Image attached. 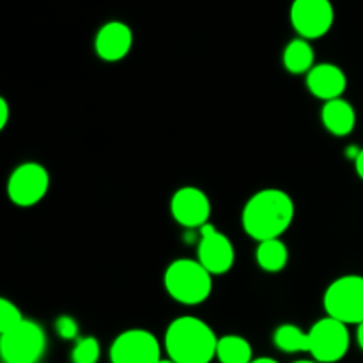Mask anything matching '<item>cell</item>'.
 <instances>
[{"mask_svg": "<svg viewBox=\"0 0 363 363\" xmlns=\"http://www.w3.org/2000/svg\"><path fill=\"white\" fill-rule=\"evenodd\" d=\"M201 241L197 247V261L211 275H223L234 264V247L229 238L220 233L213 223H206L199 229Z\"/></svg>", "mask_w": 363, "mask_h": 363, "instance_id": "30bf717a", "label": "cell"}, {"mask_svg": "<svg viewBox=\"0 0 363 363\" xmlns=\"http://www.w3.org/2000/svg\"><path fill=\"white\" fill-rule=\"evenodd\" d=\"M323 305L328 318L344 325L363 323V277L346 275L333 280L326 289Z\"/></svg>", "mask_w": 363, "mask_h": 363, "instance_id": "277c9868", "label": "cell"}, {"mask_svg": "<svg viewBox=\"0 0 363 363\" xmlns=\"http://www.w3.org/2000/svg\"><path fill=\"white\" fill-rule=\"evenodd\" d=\"M357 340H358V346H360V350L363 351V323H362V325H358Z\"/></svg>", "mask_w": 363, "mask_h": 363, "instance_id": "cb8c5ba5", "label": "cell"}, {"mask_svg": "<svg viewBox=\"0 0 363 363\" xmlns=\"http://www.w3.org/2000/svg\"><path fill=\"white\" fill-rule=\"evenodd\" d=\"M25 319L23 315H21L20 308L14 303H11L9 300L2 298V300H0V335L14 330Z\"/></svg>", "mask_w": 363, "mask_h": 363, "instance_id": "ffe728a7", "label": "cell"}, {"mask_svg": "<svg viewBox=\"0 0 363 363\" xmlns=\"http://www.w3.org/2000/svg\"><path fill=\"white\" fill-rule=\"evenodd\" d=\"M46 350L41 326L25 319L20 326L0 335V354L6 363H38Z\"/></svg>", "mask_w": 363, "mask_h": 363, "instance_id": "5b68a950", "label": "cell"}, {"mask_svg": "<svg viewBox=\"0 0 363 363\" xmlns=\"http://www.w3.org/2000/svg\"><path fill=\"white\" fill-rule=\"evenodd\" d=\"M321 119L326 130L335 137H346L354 130L357 124V112L346 99H332L326 101L321 110Z\"/></svg>", "mask_w": 363, "mask_h": 363, "instance_id": "5bb4252c", "label": "cell"}, {"mask_svg": "<svg viewBox=\"0 0 363 363\" xmlns=\"http://www.w3.org/2000/svg\"><path fill=\"white\" fill-rule=\"evenodd\" d=\"M216 346L215 332L194 315L174 319L165 332V351L176 363H211Z\"/></svg>", "mask_w": 363, "mask_h": 363, "instance_id": "7a4b0ae2", "label": "cell"}, {"mask_svg": "<svg viewBox=\"0 0 363 363\" xmlns=\"http://www.w3.org/2000/svg\"><path fill=\"white\" fill-rule=\"evenodd\" d=\"M50 188V176L39 163H21L7 181V195L20 208H30L43 201Z\"/></svg>", "mask_w": 363, "mask_h": 363, "instance_id": "ba28073f", "label": "cell"}, {"mask_svg": "<svg viewBox=\"0 0 363 363\" xmlns=\"http://www.w3.org/2000/svg\"><path fill=\"white\" fill-rule=\"evenodd\" d=\"M307 87L323 101L339 99L347 87L344 71L335 64H318L307 73Z\"/></svg>", "mask_w": 363, "mask_h": 363, "instance_id": "4fadbf2b", "label": "cell"}, {"mask_svg": "<svg viewBox=\"0 0 363 363\" xmlns=\"http://www.w3.org/2000/svg\"><path fill=\"white\" fill-rule=\"evenodd\" d=\"M163 284L172 300L183 305H199L213 291L211 273L194 259H177L167 268Z\"/></svg>", "mask_w": 363, "mask_h": 363, "instance_id": "3957f363", "label": "cell"}, {"mask_svg": "<svg viewBox=\"0 0 363 363\" xmlns=\"http://www.w3.org/2000/svg\"><path fill=\"white\" fill-rule=\"evenodd\" d=\"M162 360V346L147 330L123 332L110 346L112 363H158Z\"/></svg>", "mask_w": 363, "mask_h": 363, "instance_id": "9c48e42d", "label": "cell"}, {"mask_svg": "<svg viewBox=\"0 0 363 363\" xmlns=\"http://www.w3.org/2000/svg\"><path fill=\"white\" fill-rule=\"evenodd\" d=\"M252 363H279V362L273 360V358H268V357H261V358H255Z\"/></svg>", "mask_w": 363, "mask_h": 363, "instance_id": "d4e9b609", "label": "cell"}, {"mask_svg": "<svg viewBox=\"0 0 363 363\" xmlns=\"http://www.w3.org/2000/svg\"><path fill=\"white\" fill-rule=\"evenodd\" d=\"M55 332L60 339L74 340L78 337V323L69 315H60L55 321Z\"/></svg>", "mask_w": 363, "mask_h": 363, "instance_id": "44dd1931", "label": "cell"}, {"mask_svg": "<svg viewBox=\"0 0 363 363\" xmlns=\"http://www.w3.org/2000/svg\"><path fill=\"white\" fill-rule=\"evenodd\" d=\"M354 169H357V174L360 176V179H363V149L360 151V155H358L357 162H354Z\"/></svg>", "mask_w": 363, "mask_h": 363, "instance_id": "603a6c76", "label": "cell"}, {"mask_svg": "<svg viewBox=\"0 0 363 363\" xmlns=\"http://www.w3.org/2000/svg\"><path fill=\"white\" fill-rule=\"evenodd\" d=\"M284 66L289 73L303 74L314 67V48L303 38L293 39L284 50Z\"/></svg>", "mask_w": 363, "mask_h": 363, "instance_id": "9a60e30c", "label": "cell"}, {"mask_svg": "<svg viewBox=\"0 0 363 363\" xmlns=\"http://www.w3.org/2000/svg\"><path fill=\"white\" fill-rule=\"evenodd\" d=\"M350 342L347 325L333 318L319 319L308 330V353L319 363H335L342 360L350 351Z\"/></svg>", "mask_w": 363, "mask_h": 363, "instance_id": "8992f818", "label": "cell"}, {"mask_svg": "<svg viewBox=\"0 0 363 363\" xmlns=\"http://www.w3.org/2000/svg\"><path fill=\"white\" fill-rule=\"evenodd\" d=\"M294 363H319V362H315V360H300V362H294Z\"/></svg>", "mask_w": 363, "mask_h": 363, "instance_id": "484cf974", "label": "cell"}, {"mask_svg": "<svg viewBox=\"0 0 363 363\" xmlns=\"http://www.w3.org/2000/svg\"><path fill=\"white\" fill-rule=\"evenodd\" d=\"M158 363H176V362H174V360H170V358H167V360H163V358H162V360H160Z\"/></svg>", "mask_w": 363, "mask_h": 363, "instance_id": "4316f807", "label": "cell"}, {"mask_svg": "<svg viewBox=\"0 0 363 363\" xmlns=\"http://www.w3.org/2000/svg\"><path fill=\"white\" fill-rule=\"evenodd\" d=\"M133 46V32L123 21H108L98 30L94 48L99 59L117 62L130 53Z\"/></svg>", "mask_w": 363, "mask_h": 363, "instance_id": "7c38bea8", "label": "cell"}, {"mask_svg": "<svg viewBox=\"0 0 363 363\" xmlns=\"http://www.w3.org/2000/svg\"><path fill=\"white\" fill-rule=\"evenodd\" d=\"M257 264L268 273H279L286 268L289 252L287 247L280 240H266L261 241L255 252Z\"/></svg>", "mask_w": 363, "mask_h": 363, "instance_id": "2e32d148", "label": "cell"}, {"mask_svg": "<svg viewBox=\"0 0 363 363\" xmlns=\"http://www.w3.org/2000/svg\"><path fill=\"white\" fill-rule=\"evenodd\" d=\"M333 20L335 11L330 0H293L291 4V25L307 41L328 34Z\"/></svg>", "mask_w": 363, "mask_h": 363, "instance_id": "52a82bcc", "label": "cell"}, {"mask_svg": "<svg viewBox=\"0 0 363 363\" xmlns=\"http://www.w3.org/2000/svg\"><path fill=\"white\" fill-rule=\"evenodd\" d=\"M273 342L284 353H308V332L294 325H282L275 330Z\"/></svg>", "mask_w": 363, "mask_h": 363, "instance_id": "ac0fdd59", "label": "cell"}, {"mask_svg": "<svg viewBox=\"0 0 363 363\" xmlns=\"http://www.w3.org/2000/svg\"><path fill=\"white\" fill-rule=\"evenodd\" d=\"M170 213L179 225L186 229H201L209 223L211 202L208 195L195 186H184L174 194L170 201Z\"/></svg>", "mask_w": 363, "mask_h": 363, "instance_id": "8fae6325", "label": "cell"}, {"mask_svg": "<svg viewBox=\"0 0 363 363\" xmlns=\"http://www.w3.org/2000/svg\"><path fill=\"white\" fill-rule=\"evenodd\" d=\"M7 121H9V105L4 98H0V130L7 126Z\"/></svg>", "mask_w": 363, "mask_h": 363, "instance_id": "7402d4cb", "label": "cell"}, {"mask_svg": "<svg viewBox=\"0 0 363 363\" xmlns=\"http://www.w3.org/2000/svg\"><path fill=\"white\" fill-rule=\"evenodd\" d=\"M216 358L220 363H252V346L240 335H225L218 339Z\"/></svg>", "mask_w": 363, "mask_h": 363, "instance_id": "e0dca14e", "label": "cell"}, {"mask_svg": "<svg viewBox=\"0 0 363 363\" xmlns=\"http://www.w3.org/2000/svg\"><path fill=\"white\" fill-rule=\"evenodd\" d=\"M101 347L94 337H82L77 340L71 353V362L73 363H98Z\"/></svg>", "mask_w": 363, "mask_h": 363, "instance_id": "d6986e66", "label": "cell"}, {"mask_svg": "<svg viewBox=\"0 0 363 363\" xmlns=\"http://www.w3.org/2000/svg\"><path fill=\"white\" fill-rule=\"evenodd\" d=\"M294 220V202L286 191L268 188L248 199L241 213L243 229L252 240H279Z\"/></svg>", "mask_w": 363, "mask_h": 363, "instance_id": "6da1fadb", "label": "cell"}]
</instances>
